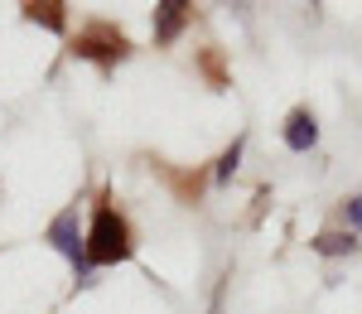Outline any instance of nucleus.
<instances>
[{
    "mask_svg": "<svg viewBox=\"0 0 362 314\" xmlns=\"http://www.w3.org/2000/svg\"><path fill=\"white\" fill-rule=\"evenodd\" d=\"M203 73L213 78V87H223V83H227V78H223V58H218V54H203Z\"/></svg>",
    "mask_w": 362,
    "mask_h": 314,
    "instance_id": "9",
    "label": "nucleus"
},
{
    "mask_svg": "<svg viewBox=\"0 0 362 314\" xmlns=\"http://www.w3.org/2000/svg\"><path fill=\"white\" fill-rule=\"evenodd\" d=\"M25 20H34V25L54 29V34H63V0H25Z\"/></svg>",
    "mask_w": 362,
    "mask_h": 314,
    "instance_id": "6",
    "label": "nucleus"
},
{
    "mask_svg": "<svg viewBox=\"0 0 362 314\" xmlns=\"http://www.w3.org/2000/svg\"><path fill=\"white\" fill-rule=\"evenodd\" d=\"M314 141H319V121H314V112H309V107H295L290 121H285V145H290V150H309Z\"/></svg>",
    "mask_w": 362,
    "mask_h": 314,
    "instance_id": "5",
    "label": "nucleus"
},
{
    "mask_svg": "<svg viewBox=\"0 0 362 314\" xmlns=\"http://www.w3.org/2000/svg\"><path fill=\"white\" fill-rule=\"evenodd\" d=\"M237 160H242V141H232V150H223V160H218V179H232V174H237Z\"/></svg>",
    "mask_w": 362,
    "mask_h": 314,
    "instance_id": "8",
    "label": "nucleus"
},
{
    "mask_svg": "<svg viewBox=\"0 0 362 314\" xmlns=\"http://www.w3.org/2000/svg\"><path fill=\"white\" fill-rule=\"evenodd\" d=\"M343 213H348V223H353V228L362 232V194H353V199L343 203Z\"/></svg>",
    "mask_w": 362,
    "mask_h": 314,
    "instance_id": "10",
    "label": "nucleus"
},
{
    "mask_svg": "<svg viewBox=\"0 0 362 314\" xmlns=\"http://www.w3.org/2000/svg\"><path fill=\"white\" fill-rule=\"evenodd\" d=\"M49 242L78 266L83 281H92V266H87V232H83V223H78V208H63L54 223H49Z\"/></svg>",
    "mask_w": 362,
    "mask_h": 314,
    "instance_id": "3",
    "label": "nucleus"
},
{
    "mask_svg": "<svg viewBox=\"0 0 362 314\" xmlns=\"http://www.w3.org/2000/svg\"><path fill=\"white\" fill-rule=\"evenodd\" d=\"M73 54H78V58H92V63H102V68H112V63H121V58L131 54V39H126L116 25L97 20V25H87L83 34L73 39Z\"/></svg>",
    "mask_w": 362,
    "mask_h": 314,
    "instance_id": "2",
    "label": "nucleus"
},
{
    "mask_svg": "<svg viewBox=\"0 0 362 314\" xmlns=\"http://www.w3.org/2000/svg\"><path fill=\"white\" fill-rule=\"evenodd\" d=\"M131 257H136V228L102 194L97 208H92V228H87V266H121V261H131Z\"/></svg>",
    "mask_w": 362,
    "mask_h": 314,
    "instance_id": "1",
    "label": "nucleus"
},
{
    "mask_svg": "<svg viewBox=\"0 0 362 314\" xmlns=\"http://www.w3.org/2000/svg\"><path fill=\"white\" fill-rule=\"evenodd\" d=\"M314 252L319 257H353L358 252V237L353 232H319L314 237Z\"/></svg>",
    "mask_w": 362,
    "mask_h": 314,
    "instance_id": "7",
    "label": "nucleus"
},
{
    "mask_svg": "<svg viewBox=\"0 0 362 314\" xmlns=\"http://www.w3.org/2000/svg\"><path fill=\"white\" fill-rule=\"evenodd\" d=\"M194 20V0H160L155 5V44H174Z\"/></svg>",
    "mask_w": 362,
    "mask_h": 314,
    "instance_id": "4",
    "label": "nucleus"
}]
</instances>
